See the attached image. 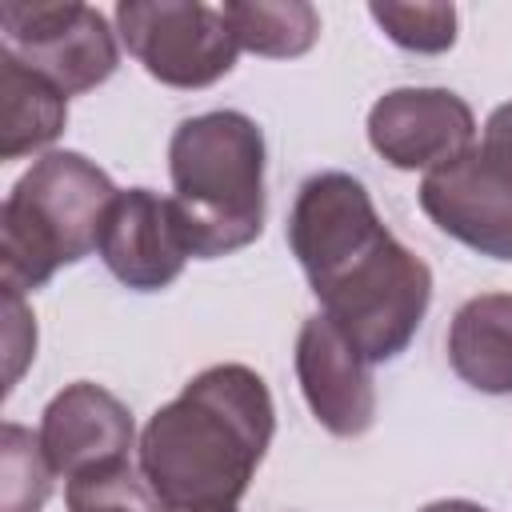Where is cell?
I'll list each match as a JSON object with an SVG mask.
<instances>
[{"instance_id": "obj_1", "label": "cell", "mask_w": 512, "mask_h": 512, "mask_svg": "<svg viewBox=\"0 0 512 512\" xmlns=\"http://www.w3.org/2000/svg\"><path fill=\"white\" fill-rule=\"evenodd\" d=\"M288 244L324 316L368 364L396 360L412 344L432 300V272L384 228L356 176H308L288 216Z\"/></svg>"}, {"instance_id": "obj_2", "label": "cell", "mask_w": 512, "mask_h": 512, "mask_svg": "<svg viewBox=\"0 0 512 512\" xmlns=\"http://www.w3.org/2000/svg\"><path fill=\"white\" fill-rule=\"evenodd\" d=\"M276 428L268 384L244 364H212L156 408L140 436V472L172 512L236 504Z\"/></svg>"}, {"instance_id": "obj_3", "label": "cell", "mask_w": 512, "mask_h": 512, "mask_svg": "<svg viewBox=\"0 0 512 512\" xmlns=\"http://www.w3.org/2000/svg\"><path fill=\"white\" fill-rule=\"evenodd\" d=\"M172 212L188 256L216 260L264 232V132L220 108L184 120L168 144Z\"/></svg>"}, {"instance_id": "obj_4", "label": "cell", "mask_w": 512, "mask_h": 512, "mask_svg": "<svg viewBox=\"0 0 512 512\" xmlns=\"http://www.w3.org/2000/svg\"><path fill=\"white\" fill-rule=\"evenodd\" d=\"M116 200L108 172L80 152H44L0 208V276L4 288L28 292L56 268L84 260L100 244L104 216Z\"/></svg>"}, {"instance_id": "obj_5", "label": "cell", "mask_w": 512, "mask_h": 512, "mask_svg": "<svg viewBox=\"0 0 512 512\" xmlns=\"http://www.w3.org/2000/svg\"><path fill=\"white\" fill-rule=\"evenodd\" d=\"M116 24L144 72L168 88H208L232 72L240 52L224 4L124 0L116 4Z\"/></svg>"}, {"instance_id": "obj_6", "label": "cell", "mask_w": 512, "mask_h": 512, "mask_svg": "<svg viewBox=\"0 0 512 512\" xmlns=\"http://www.w3.org/2000/svg\"><path fill=\"white\" fill-rule=\"evenodd\" d=\"M0 28L4 52L52 80L64 96L104 84L120 64L116 36L92 4H4Z\"/></svg>"}, {"instance_id": "obj_7", "label": "cell", "mask_w": 512, "mask_h": 512, "mask_svg": "<svg viewBox=\"0 0 512 512\" xmlns=\"http://www.w3.org/2000/svg\"><path fill=\"white\" fill-rule=\"evenodd\" d=\"M420 208L464 248L492 260H512V168L484 156L480 144L424 172Z\"/></svg>"}, {"instance_id": "obj_8", "label": "cell", "mask_w": 512, "mask_h": 512, "mask_svg": "<svg viewBox=\"0 0 512 512\" xmlns=\"http://www.w3.org/2000/svg\"><path fill=\"white\" fill-rule=\"evenodd\" d=\"M476 140L472 108L448 88H392L368 112V144L400 172H432Z\"/></svg>"}, {"instance_id": "obj_9", "label": "cell", "mask_w": 512, "mask_h": 512, "mask_svg": "<svg viewBox=\"0 0 512 512\" xmlns=\"http://www.w3.org/2000/svg\"><path fill=\"white\" fill-rule=\"evenodd\" d=\"M96 252L108 264V272L136 292L168 288L188 260V244L180 236L172 200L152 188L116 192Z\"/></svg>"}, {"instance_id": "obj_10", "label": "cell", "mask_w": 512, "mask_h": 512, "mask_svg": "<svg viewBox=\"0 0 512 512\" xmlns=\"http://www.w3.org/2000/svg\"><path fill=\"white\" fill-rule=\"evenodd\" d=\"M372 364L360 348L320 312L304 320L296 336V376L312 416L332 436H360L376 420V388Z\"/></svg>"}, {"instance_id": "obj_11", "label": "cell", "mask_w": 512, "mask_h": 512, "mask_svg": "<svg viewBox=\"0 0 512 512\" xmlns=\"http://www.w3.org/2000/svg\"><path fill=\"white\" fill-rule=\"evenodd\" d=\"M136 440L132 412L124 400H116L108 388L92 380H76L60 388L40 420V444L56 476L72 480L88 468L128 460V448Z\"/></svg>"}, {"instance_id": "obj_12", "label": "cell", "mask_w": 512, "mask_h": 512, "mask_svg": "<svg viewBox=\"0 0 512 512\" xmlns=\"http://www.w3.org/2000/svg\"><path fill=\"white\" fill-rule=\"evenodd\" d=\"M452 372L488 396H512V292H484L448 324Z\"/></svg>"}, {"instance_id": "obj_13", "label": "cell", "mask_w": 512, "mask_h": 512, "mask_svg": "<svg viewBox=\"0 0 512 512\" xmlns=\"http://www.w3.org/2000/svg\"><path fill=\"white\" fill-rule=\"evenodd\" d=\"M0 160H20L48 148L68 120V96L0 48Z\"/></svg>"}, {"instance_id": "obj_14", "label": "cell", "mask_w": 512, "mask_h": 512, "mask_svg": "<svg viewBox=\"0 0 512 512\" xmlns=\"http://www.w3.org/2000/svg\"><path fill=\"white\" fill-rule=\"evenodd\" d=\"M224 16H228L240 48L268 56V60L304 56L320 36V16L304 0H280V4L232 0V4H224Z\"/></svg>"}, {"instance_id": "obj_15", "label": "cell", "mask_w": 512, "mask_h": 512, "mask_svg": "<svg viewBox=\"0 0 512 512\" xmlns=\"http://www.w3.org/2000/svg\"><path fill=\"white\" fill-rule=\"evenodd\" d=\"M64 504L68 512H172L148 484V476L128 460H112L72 476L64 484Z\"/></svg>"}, {"instance_id": "obj_16", "label": "cell", "mask_w": 512, "mask_h": 512, "mask_svg": "<svg viewBox=\"0 0 512 512\" xmlns=\"http://www.w3.org/2000/svg\"><path fill=\"white\" fill-rule=\"evenodd\" d=\"M52 464L40 436L20 424H4L0 436V512H40L52 492Z\"/></svg>"}, {"instance_id": "obj_17", "label": "cell", "mask_w": 512, "mask_h": 512, "mask_svg": "<svg viewBox=\"0 0 512 512\" xmlns=\"http://www.w3.org/2000/svg\"><path fill=\"white\" fill-rule=\"evenodd\" d=\"M372 20L388 32L392 44L408 52H448L456 44V8L452 4H368Z\"/></svg>"}, {"instance_id": "obj_18", "label": "cell", "mask_w": 512, "mask_h": 512, "mask_svg": "<svg viewBox=\"0 0 512 512\" xmlns=\"http://www.w3.org/2000/svg\"><path fill=\"white\" fill-rule=\"evenodd\" d=\"M4 308H8L4 340H8V388H12L24 372V364L36 356V324H32V312L24 308L20 292H12V288H4Z\"/></svg>"}, {"instance_id": "obj_19", "label": "cell", "mask_w": 512, "mask_h": 512, "mask_svg": "<svg viewBox=\"0 0 512 512\" xmlns=\"http://www.w3.org/2000/svg\"><path fill=\"white\" fill-rule=\"evenodd\" d=\"M480 152H484V156H492L496 164L512 168V100H508V104H500V108L488 116V124H484V140H480Z\"/></svg>"}, {"instance_id": "obj_20", "label": "cell", "mask_w": 512, "mask_h": 512, "mask_svg": "<svg viewBox=\"0 0 512 512\" xmlns=\"http://www.w3.org/2000/svg\"><path fill=\"white\" fill-rule=\"evenodd\" d=\"M420 512H488V508L476 500H436V504H424Z\"/></svg>"}, {"instance_id": "obj_21", "label": "cell", "mask_w": 512, "mask_h": 512, "mask_svg": "<svg viewBox=\"0 0 512 512\" xmlns=\"http://www.w3.org/2000/svg\"><path fill=\"white\" fill-rule=\"evenodd\" d=\"M196 512H236V504H224V508H196Z\"/></svg>"}]
</instances>
